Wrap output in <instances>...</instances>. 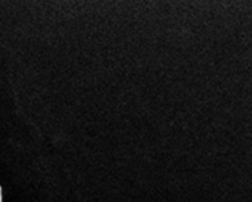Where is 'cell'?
Instances as JSON below:
<instances>
[{
    "label": "cell",
    "mask_w": 252,
    "mask_h": 202,
    "mask_svg": "<svg viewBox=\"0 0 252 202\" xmlns=\"http://www.w3.org/2000/svg\"><path fill=\"white\" fill-rule=\"evenodd\" d=\"M3 200V196H1V186H0V202Z\"/></svg>",
    "instance_id": "cell-1"
}]
</instances>
